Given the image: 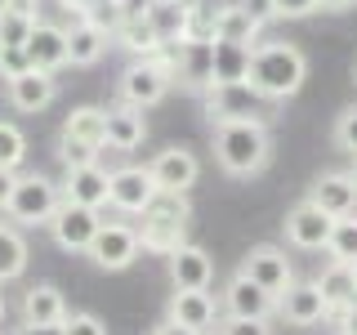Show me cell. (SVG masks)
<instances>
[{
    "mask_svg": "<svg viewBox=\"0 0 357 335\" xmlns=\"http://www.w3.org/2000/svg\"><path fill=\"white\" fill-rule=\"evenodd\" d=\"M331 215L321 206H312V201L304 197L295 210L286 215V241L295 246V251H326V241H331Z\"/></svg>",
    "mask_w": 357,
    "mask_h": 335,
    "instance_id": "12",
    "label": "cell"
},
{
    "mask_svg": "<svg viewBox=\"0 0 357 335\" xmlns=\"http://www.w3.org/2000/svg\"><path fill=\"white\" fill-rule=\"evenodd\" d=\"M223 308L237 313V318H273V313H277V295H268L255 277L237 273L228 286H223Z\"/></svg>",
    "mask_w": 357,
    "mask_h": 335,
    "instance_id": "18",
    "label": "cell"
},
{
    "mask_svg": "<svg viewBox=\"0 0 357 335\" xmlns=\"http://www.w3.org/2000/svg\"><path fill=\"white\" fill-rule=\"evenodd\" d=\"M215 335H273V331H268V318H237V313H228L223 322H215Z\"/></svg>",
    "mask_w": 357,
    "mask_h": 335,
    "instance_id": "36",
    "label": "cell"
},
{
    "mask_svg": "<svg viewBox=\"0 0 357 335\" xmlns=\"http://www.w3.org/2000/svg\"><path fill=\"white\" fill-rule=\"evenodd\" d=\"M103 228V219H98L94 206H81V201H59V210H54L50 219V232L54 241H59V251L67 255H89V241H94V232Z\"/></svg>",
    "mask_w": 357,
    "mask_h": 335,
    "instance_id": "7",
    "label": "cell"
},
{
    "mask_svg": "<svg viewBox=\"0 0 357 335\" xmlns=\"http://www.w3.org/2000/svg\"><path fill=\"white\" fill-rule=\"evenodd\" d=\"M63 139H76L85 148L103 152L107 148V107H76L63 121Z\"/></svg>",
    "mask_w": 357,
    "mask_h": 335,
    "instance_id": "28",
    "label": "cell"
},
{
    "mask_svg": "<svg viewBox=\"0 0 357 335\" xmlns=\"http://www.w3.org/2000/svg\"><path fill=\"white\" fill-rule=\"evenodd\" d=\"M156 197H161V188H156L148 165H121V170H112V206L121 215H143Z\"/></svg>",
    "mask_w": 357,
    "mask_h": 335,
    "instance_id": "10",
    "label": "cell"
},
{
    "mask_svg": "<svg viewBox=\"0 0 357 335\" xmlns=\"http://www.w3.org/2000/svg\"><path fill=\"white\" fill-rule=\"evenodd\" d=\"M259 27H264V18L250 14L241 0H237V5H223L219 14L210 18V36H219V40H241V45H255Z\"/></svg>",
    "mask_w": 357,
    "mask_h": 335,
    "instance_id": "26",
    "label": "cell"
},
{
    "mask_svg": "<svg viewBox=\"0 0 357 335\" xmlns=\"http://www.w3.org/2000/svg\"><path fill=\"white\" fill-rule=\"evenodd\" d=\"M317 286H321V295H326V304H331V318H335L340 308H349L353 299H357V264L331 260L326 268H321Z\"/></svg>",
    "mask_w": 357,
    "mask_h": 335,
    "instance_id": "27",
    "label": "cell"
},
{
    "mask_svg": "<svg viewBox=\"0 0 357 335\" xmlns=\"http://www.w3.org/2000/svg\"><path fill=\"white\" fill-rule=\"evenodd\" d=\"M5 9H9V0H0V14H5Z\"/></svg>",
    "mask_w": 357,
    "mask_h": 335,
    "instance_id": "48",
    "label": "cell"
},
{
    "mask_svg": "<svg viewBox=\"0 0 357 335\" xmlns=\"http://www.w3.org/2000/svg\"><path fill=\"white\" fill-rule=\"evenodd\" d=\"M59 201H63V188L54 184V179H45V174H18L14 193H9L5 215L14 219V223H27V228H36V223L50 228Z\"/></svg>",
    "mask_w": 357,
    "mask_h": 335,
    "instance_id": "5",
    "label": "cell"
},
{
    "mask_svg": "<svg viewBox=\"0 0 357 335\" xmlns=\"http://www.w3.org/2000/svg\"><path fill=\"white\" fill-rule=\"evenodd\" d=\"M31 27H36V18H27V14H14V9H5V14H0V45H27Z\"/></svg>",
    "mask_w": 357,
    "mask_h": 335,
    "instance_id": "34",
    "label": "cell"
},
{
    "mask_svg": "<svg viewBox=\"0 0 357 335\" xmlns=\"http://www.w3.org/2000/svg\"><path fill=\"white\" fill-rule=\"evenodd\" d=\"M9 9H14V14H27V18H36L40 0H9Z\"/></svg>",
    "mask_w": 357,
    "mask_h": 335,
    "instance_id": "44",
    "label": "cell"
},
{
    "mask_svg": "<svg viewBox=\"0 0 357 335\" xmlns=\"http://www.w3.org/2000/svg\"><path fill=\"white\" fill-rule=\"evenodd\" d=\"M31 67L27 59V45H0V81H14Z\"/></svg>",
    "mask_w": 357,
    "mask_h": 335,
    "instance_id": "37",
    "label": "cell"
},
{
    "mask_svg": "<svg viewBox=\"0 0 357 335\" xmlns=\"http://www.w3.org/2000/svg\"><path fill=\"white\" fill-rule=\"evenodd\" d=\"M349 174H353V184H357V165H353V170H349Z\"/></svg>",
    "mask_w": 357,
    "mask_h": 335,
    "instance_id": "49",
    "label": "cell"
},
{
    "mask_svg": "<svg viewBox=\"0 0 357 335\" xmlns=\"http://www.w3.org/2000/svg\"><path fill=\"white\" fill-rule=\"evenodd\" d=\"M308 201H312V206H321L331 219L353 215V210H357V184H353V174H321L317 184L308 188Z\"/></svg>",
    "mask_w": 357,
    "mask_h": 335,
    "instance_id": "22",
    "label": "cell"
},
{
    "mask_svg": "<svg viewBox=\"0 0 357 335\" xmlns=\"http://www.w3.org/2000/svg\"><path fill=\"white\" fill-rule=\"evenodd\" d=\"M273 156V139H268L264 121H223L215 126V161L223 174L250 179L259 174Z\"/></svg>",
    "mask_w": 357,
    "mask_h": 335,
    "instance_id": "2",
    "label": "cell"
},
{
    "mask_svg": "<svg viewBox=\"0 0 357 335\" xmlns=\"http://www.w3.org/2000/svg\"><path fill=\"white\" fill-rule=\"evenodd\" d=\"M67 318V299L59 286H31L22 295V322L27 327H63Z\"/></svg>",
    "mask_w": 357,
    "mask_h": 335,
    "instance_id": "25",
    "label": "cell"
},
{
    "mask_svg": "<svg viewBox=\"0 0 357 335\" xmlns=\"http://www.w3.org/2000/svg\"><path fill=\"white\" fill-rule=\"evenodd\" d=\"M250 50L255 45L215 36V81H241V76L250 72Z\"/></svg>",
    "mask_w": 357,
    "mask_h": 335,
    "instance_id": "31",
    "label": "cell"
},
{
    "mask_svg": "<svg viewBox=\"0 0 357 335\" xmlns=\"http://www.w3.org/2000/svg\"><path fill=\"white\" fill-rule=\"evenodd\" d=\"M174 81L197 94L215 85V36H188L174 45Z\"/></svg>",
    "mask_w": 357,
    "mask_h": 335,
    "instance_id": "8",
    "label": "cell"
},
{
    "mask_svg": "<svg viewBox=\"0 0 357 335\" xmlns=\"http://www.w3.org/2000/svg\"><path fill=\"white\" fill-rule=\"evenodd\" d=\"M27 59H31V67H40V72L67 67V27H54V22L36 18V27H31V36H27Z\"/></svg>",
    "mask_w": 357,
    "mask_h": 335,
    "instance_id": "20",
    "label": "cell"
},
{
    "mask_svg": "<svg viewBox=\"0 0 357 335\" xmlns=\"http://www.w3.org/2000/svg\"><path fill=\"white\" fill-rule=\"evenodd\" d=\"M27 156V134L14 121H0V170H18Z\"/></svg>",
    "mask_w": 357,
    "mask_h": 335,
    "instance_id": "33",
    "label": "cell"
},
{
    "mask_svg": "<svg viewBox=\"0 0 357 335\" xmlns=\"http://www.w3.org/2000/svg\"><path fill=\"white\" fill-rule=\"evenodd\" d=\"M335 148L357 156V103H349L340 117H335Z\"/></svg>",
    "mask_w": 357,
    "mask_h": 335,
    "instance_id": "35",
    "label": "cell"
},
{
    "mask_svg": "<svg viewBox=\"0 0 357 335\" xmlns=\"http://www.w3.org/2000/svg\"><path fill=\"white\" fill-rule=\"evenodd\" d=\"M139 228H130V223H103V228L94 232V241H89V260H94L103 273H126V268L139 260Z\"/></svg>",
    "mask_w": 357,
    "mask_h": 335,
    "instance_id": "9",
    "label": "cell"
},
{
    "mask_svg": "<svg viewBox=\"0 0 357 335\" xmlns=\"http://www.w3.org/2000/svg\"><path fill=\"white\" fill-rule=\"evenodd\" d=\"M107 27H98L94 18H81L67 27V63L72 67H94L107 54Z\"/></svg>",
    "mask_w": 357,
    "mask_h": 335,
    "instance_id": "21",
    "label": "cell"
},
{
    "mask_svg": "<svg viewBox=\"0 0 357 335\" xmlns=\"http://www.w3.org/2000/svg\"><path fill=\"white\" fill-rule=\"evenodd\" d=\"M353 76H357V67H353Z\"/></svg>",
    "mask_w": 357,
    "mask_h": 335,
    "instance_id": "50",
    "label": "cell"
},
{
    "mask_svg": "<svg viewBox=\"0 0 357 335\" xmlns=\"http://www.w3.org/2000/svg\"><path fill=\"white\" fill-rule=\"evenodd\" d=\"M148 22H152V31L161 36L165 50H174L178 40H188V36H197V9H192V0H148Z\"/></svg>",
    "mask_w": 357,
    "mask_h": 335,
    "instance_id": "11",
    "label": "cell"
},
{
    "mask_svg": "<svg viewBox=\"0 0 357 335\" xmlns=\"http://www.w3.org/2000/svg\"><path fill=\"white\" fill-rule=\"evenodd\" d=\"M152 335H206V331H192V327H178V322H170V318H165V322H161V327H156Z\"/></svg>",
    "mask_w": 357,
    "mask_h": 335,
    "instance_id": "42",
    "label": "cell"
},
{
    "mask_svg": "<svg viewBox=\"0 0 357 335\" xmlns=\"http://www.w3.org/2000/svg\"><path fill=\"white\" fill-rule=\"evenodd\" d=\"M245 81L259 89L268 103H286V98H295L299 89H304L308 59L290 40H259L250 50V72H245Z\"/></svg>",
    "mask_w": 357,
    "mask_h": 335,
    "instance_id": "1",
    "label": "cell"
},
{
    "mask_svg": "<svg viewBox=\"0 0 357 335\" xmlns=\"http://www.w3.org/2000/svg\"><path fill=\"white\" fill-rule=\"evenodd\" d=\"M22 268H27V241L14 223H0V286L18 282Z\"/></svg>",
    "mask_w": 357,
    "mask_h": 335,
    "instance_id": "30",
    "label": "cell"
},
{
    "mask_svg": "<svg viewBox=\"0 0 357 335\" xmlns=\"http://www.w3.org/2000/svg\"><path fill=\"white\" fill-rule=\"evenodd\" d=\"M170 322H178V327H192V331H210L219 322L215 295H210V290H174Z\"/></svg>",
    "mask_w": 357,
    "mask_h": 335,
    "instance_id": "24",
    "label": "cell"
},
{
    "mask_svg": "<svg viewBox=\"0 0 357 335\" xmlns=\"http://www.w3.org/2000/svg\"><path fill=\"white\" fill-rule=\"evenodd\" d=\"M335 322H340V335H357V299H353L349 308L335 313Z\"/></svg>",
    "mask_w": 357,
    "mask_h": 335,
    "instance_id": "40",
    "label": "cell"
},
{
    "mask_svg": "<svg viewBox=\"0 0 357 335\" xmlns=\"http://www.w3.org/2000/svg\"><path fill=\"white\" fill-rule=\"evenodd\" d=\"M22 335H63L59 327H27V322H22Z\"/></svg>",
    "mask_w": 357,
    "mask_h": 335,
    "instance_id": "46",
    "label": "cell"
},
{
    "mask_svg": "<svg viewBox=\"0 0 357 335\" xmlns=\"http://www.w3.org/2000/svg\"><path fill=\"white\" fill-rule=\"evenodd\" d=\"M143 139H148L143 107H134V103L107 107V148H112V152H134Z\"/></svg>",
    "mask_w": 357,
    "mask_h": 335,
    "instance_id": "23",
    "label": "cell"
},
{
    "mask_svg": "<svg viewBox=\"0 0 357 335\" xmlns=\"http://www.w3.org/2000/svg\"><path fill=\"white\" fill-rule=\"evenodd\" d=\"M59 331H63V335H107L103 318H94V313H67Z\"/></svg>",
    "mask_w": 357,
    "mask_h": 335,
    "instance_id": "38",
    "label": "cell"
},
{
    "mask_svg": "<svg viewBox=\"0 0 357 335\" xmlns=\"http://www.w3.org/2000/svg\"><path fill=\"white\" fill-rule=\"evenodd\" d=\"M326 255L340 264H357V210L353 215H340L331 223V241H326Z\"/></svg>",
    "mask_w": 357,
    "mask_h": 335,
    "instance_id": "32",
    "label": "cell"
},
{
    "mask_svg": "<svg viewBox=\"0 0 357 335\" xmlns=\"http://www.w3.org/2000/svg\"><path fill=\"white\" fill-rule=\"evenodd\" d=\"M188 241V206L183 193H161L143 210V228H139V246L152 255H174Z\"/></svg>",
    "mask_w": 357,
    "mask_h": 335,
    "instance_id": "3",
    "label": "cell"
},
{
    "mask_svg": "<svg viewBox=\"0 0 357 335\" xmlns=\"http://www.w3.org/2000/svg\"><path fill=\"white\" fill-rule=\"evenodd\" d=\"M116 40L126 45V50L134 54V59H148V54H161V50H165V45H161V36L152 31L148 14H130V18L116 27Z\"/></svg>",
    "mask_w": 357,
    "mask_h": 335,
    "instance_id": "29",
    "label": "cell"
},
{
    "mask_svg": "<svg viewBox=\"0 0 357 335\" xmlns=\"http://www.w3.org/2000/svg\"><path fill=\"white\" fill-rule=\"evenodd\" d=\"M63 9H72V14H81V18H89V9L98 5V0H59Z\"/></svg>",
    "mask_w": 357,
    "mask_h": 335,
    "instance_id": "43",
    "label": "cell"
},
{
    "mask_svg": "<svg viewBox=\"0 0 357 335\" xmlns=\"http://www.w3.org/2000/svg\"><path fill=\"white\" fill-rule=\"evenodd\" d=\"M321 9H331V14H344V9H357V0H317Z\"/></svg>",
    "mask_w": 357,
    "mask_h": 335,
    "instance_id": "45",
    "label": "cell"
},
{
    "mask_svg": "<svg viewBox=\"0 0 357 335\" xmlns=\"http://www.w3.org/2000/svg\"><path fill=\"white\" fill-rule=\"evenodd\" d=\"M174 85V59H161V54H148V59H134L126 72H121V98L134 107H156Z\"/></svg>",
    "mask_w": 357,
    "mask_h": 335,
    "instance_id": "4",
    "label": "cell"
},
{
    "mask_svg": "<svg viewBox=\"0 0 357 335\" xmlns=\"http://www.w3.org/2000/svg\"><path fill=\"white\" fill-rule=\"evenodd\" d=\"M277 313L290 327H317V322L331 318V304H326L317 282H290L286 295H277Z\"/></svg>",
    "mask_w": 357,
    "mask_h": 335,
    "instance_id": "13",
    "label": "cell"
},
{
    "mask_svg": "<svg viewBox=\"0 0 357 335\" xmlns=\"http://www.w3.org/2000/svg\"><path fill=\"white\" fill-rule=\"evenodd\" d=\"M0 322H5V295H0Z\"/></svg>",
    "mask_w": 357,
    "mask_h": 335,
    "instance_id": "47",
    "label": "cell"
},
{
    "mask_svg": "<svg viewBox=\"0 0 357 335\" xmlns=\"http://www.w3.org/2000/svg\"><path fill=\"white\" fill-rule=\"evenodd\" d=\"M63 197H67V201H81V206H94V210H103V206H112V174H107L98 161L67 165Z\"/></svg>",
    "mask_w": 357,
    "mask_h": 335,
    "instance_id": "14",
    "label": "cell"
},
{
    "mask_svg": "<svg viewBox=\"0 0 357 335\" xmlns=\"http://www.w3.org/2000/svg\"><path fill=\"white\" fill-rule=\"evenodd\" d=\"M14 184H18V170H0V210L9 206V193H14Z\"/></svg>",
    "mask_w": 357,
    "mask_h": 335,
    "instance_id": "41",
    "label": "cell"
},
{
    "mask_svg": "<svg viewBox=\"0 0 357 335\" xmlns=\"http://www.w3.org/2000/svg\"><path fill=\"white\" fill-rule=\"evenodd\" d=\"M206 117L223 126V121H264L268 117V98L250 81H215L206 89Z\"/></svg>",
    "mask_w": 357,
    "mask_h": 335,
    "instance_id": "6",
    "label": "cell"
},
{
    "mask_svg": "<svg viewBox=\"0 0 357 335\" xmlns=\"http://www.w3.org/2000/svg\"><path fill=\"white\" fill-rule=\"evenodd\" d=\"M317 9V0H273V18H308Z\"/></svg>",
    "mask_w": 357,
    "mask_h": 335,
    "instance_id": "39",
    "label": "cell"
},
{
    "mask_svg": "<svg viewBox=\"0 0 357 335\" xmlns=\"http://www.w3.org/2000/svg\"><path fill=\"white\" fill-rule=\"evenodd\" d=\"M5 94H9V103H14L18 112H45L54 98H59V81H54V72L27 67L22 76L5 81Z\"/></svg>",
    "mask_w": 357,
    "mask_h": 335,
    "instance_id": "17",
    "label": "cell"
},
{
    "mask_svg": "<svg viewBox=\"0 0 357 335\" xmlns=\"http://www.w3.org/2000/svg\"><path fill=\"white\" fill-rule=\"evenodd\" d=\"M241 273L255 277L268 295H286V286L295 282V273H290V260H286L282 246H255V251L241 260Z\"/></svg>",
    "mask_w": 357,
    "mask_h": 335,
    "instance_id": "15",
    "label": "cell"
},
{
    "mask_svg": "<svg viewBox=\"0 0 357 335\" xmlns=\"http://www.w3.org/2000/svg\"><path fill=\"white\" fill-rule=\"evenodd\" d=\"M210 277H215V264L201 246L183 241L178 251L170 255V282L174 290H210Z\"/></svg>",
    "mask_w": 357,
    "mask_h": 335,
    "instance_id": "19",
    "label": "cell"
},
{
    "mask_svg": "<svg viewBox=\"0 0 357 335\" xmlns=\"http://www.w3.org/2000/svg\"><path fill=\"white\" fill-rule=\"evenodd\" d=\"M148 170H152L161 193H188L201 179V161H197V152H188V148H165V152H156V161Z\"/></svg>",
    "mask_w": 357,
    "mask_h": 335,
    "instance_id": "16",
    "label": "cell"
}]
</instances>
